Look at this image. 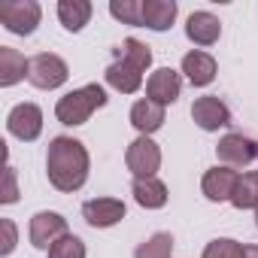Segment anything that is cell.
Segmentation results:
<instances>
[{"label": "cell", "instance_id": "6da1fadb", "mask_svg": "<svg viewBox=\"0 0 258 258\" xmlns=\"http://www.w3.org/2000/svg\"><path fill=\"white\" fill-rule=\"evenodd\" d=\"M88 167H91V158H88V149L82 140H76V137H52L49 140L46 176H49L52 188H58L64 195L79 191L88 179Z\"/></svg>", "mask_w": 258, "mask_h": 258}, {"label": "cell", "instance_id": "7a4b0ae2", "mask_svg": "<svg viewBox=\"0 0 258 258\" xmlns=\"http://www.w3.org/2000/svg\"><path fill=\"white\" fill-rule=\"evenodd\" d=\"M152 64V49L146 43H140L137 37H127L118 52H115V61L106 67V85L121 91V94H134L140 91L143 85V73L149 70Z\"/></svg>", "mask_w": 258, "mask_h": 258}, {"label": "cell", "instance_id": "3957f363", "mask_svg": "<svg viewBox=\"0 0 258 258\" xmlns=\"http://www.w3.org/2000/svg\"><path fill=\"white\" fill-rule=\"evenodd\" d=\"M106 100H109V97H106L103 85L88 82V85L73 88V91H67L64 97H58V103H55V118H58L61 124H67V127L85 124V121L94 115V109L106 106Z\"/></svg>", "mask_w": 258, "mask_h": 258}, {"label": "cell", "instance_id": "277c9868", "mask_svg": "<svg viewBox=\"0 0 258 258\" xmlns=\"http://www.w3.org/2000/svg\"><path fill=\"white\" fill-rule=\"evenodd\" d=\"M70 79V67L61 55L55 52H40L28 58V82L40 91H55Z\"/></svg>", "mask_w": 258, "mask_h": 258}, {"label": "cell", "instance_id": "5b68a950", "mask_svg": "<svg viewBox=\"0 0 258 258\" xmlns=\"http://www.w3.org/2000/svg\"><path fill=\"white\" fill-rule=\"evenodd\" d=\"M40 19H43V10L37 0H7L0 7V25L16 37H31L40 28Z\"/></svg>", "mask_w": 258, "mask_h": 258}, {"label": "cell", "instance_id": "8992f818", "mask_svg": "<svg viewBox=\"0 0 258 258\" xmlns=\"http://www.w3.org/2000/svg\"><path fill=\"white\" fill-rule=\"evenodd\" d=\"M67 219L61 213H52V210H40L34 213L31 219V228H28V237H31V246L34 249H52L61 237H67Z\"/></svg>", "mask_w": 258, "mask_h": 258}, {"label": "cell", "instance_id": "52a82bcc", "mask_svg": "<svg viewBox=\"0 0 258 258\" xmlns=\"http://www.w3.org/2000/svg\"><path fill=\"white\" fill-rule=\"evenodd\" d=\"M124 164L127 170L134 173V179H146V176H155L158 167H161V149L152 137H137L124 152Z\"/></svg>", "mask_w": 258, "mask_h": 258}, {"label": "cell", "instance_id": "ba28073f", "mask_svg": "<svg viewBox=\"0 0 258 258\" xmlns=\"http://www.w3.org/2000/svg\"><path fill=\"white\" fill-rule=\"evenodd\" d=\"M7 131L22 143H34L43 134V109L37 103H16L7 115Z\"/></svg>", "mask_w": 258, "mask_h": 258}, {"label": "cell", "instance_id": "9c48e42d", "mask_svg": "<svg viewBox=\"0 0 258 258\" xmlns=\"http://www.w3.org/2000/svg\"><path fill=\"white\" fill-rule=\"evenodd\" d=\"M216 155L225 167H246L258 158V140L246 137V134H225L216 146Z\"/></svg>", "mask_w": 258, "mask_h": 258}, {"label": "cell", "instance_id": "30bf717a", "mask_svg": "<svg viewBox=\"0 0 258 258\" xmlns=\"http://www.w3.org/2000/svg\"><path fill=\"white\" fill-rule=\"evenodd\" d=\"M191 118L201 131H219V127L231 124V109L225 106V100H219L216 94H204L191 103Z\"/></svg>", "mask_w": 258, "mask_h": 258}, {"label": "cell", "instance_id": "8fae6325", "mask_svg": "<svg viewBox=\"0 0 258 258\" xmlns=\"http://www.w3.org/2000/svg\"><path fill=\"white\" fill-rule=\"evenodd\" d=\"M237 179H240V173H237L234 167L216 164V167H210V170L204 173V179H201V191H204L207 201H213V204H225V201L234 198Z\"/></svg>", "mask_w": 258, "mask_h": 258}, {"label": "cell", "instance_id": "7c38bea8", "mask_svg": "<svg viewBox=\"0 0 258 258\" xmlns=\"http://www.w3.org/2000/svg\"><path fill=\"white\" fill-rule=\"evenodd\" d=\"M124 213H127V207L118 198H91L82 204V219L91 228H112L124 219Z\"/></svg>", "mask_w": 258, "mask_h": 258}, {"label": "cell", "instance_id": "4fadbf2b", "mask_svg": "<svg viewBox=\"0 0 258 258\" xmlns=\"http://www.w3.org/2000/svg\"><path fill=\"white\" fill-rule=\"evenodd\" d=\"M179 91H182V76H179L176 70H170V67H158V70L146 79V97L155 100V103H161V106L176 103Z\"/></svg>", "mask_w": 258, "mask_h": 258}, {"label": "cell", "instance_id": "5bb4252c", "mask_svg": "<svg viewBox=\"0 0 258 258\" xmlns=\"http://www.w3.org/2000/svg\"><path fill=\"white\" fill-rule=\"evenodd\" d=\"M185 37L195 46H213L222 37V22L213 13H204V10L201 13H191L188 22H185Z\"/></svg>", "mask_w": 258, "mask_h": 258}, {"label": "cell", "instance_id": "9a60e30c", "mask_svg": "<svg viewBox=\"0 0 258 258\" xmlns=\"http://www.w3.org/2000/svg\"><path fill=\"white\" fill-rule=\"evenodd\" d=\"M182 73L185 79L195 85V88H204L216 79V58L210 52H201V49H191L185 58H182Z\"/></svg>", "mask_w": 258, "mask_h": 258}, {"label": "cell", "instance_id": "2e32d148", "mask_svg": "<svg viewBox=\"0 0 258 258\" xmlns=\"http://www.w3.org/2000/svg\"><path fill=\"white\" fill-rule=\"evenodd\" d=\"M164 118H167L164 106H161V103H155V100H149V97H143V100H137V103L131 106V124L140 131V137L155 134L158 127L164 124Z\"/></svg>", "mask_w": 258, "mask_h": 258}, {"label": "cell", "instance_id": "e0dca14e", "mask_svg": "<svg viewBox=\"0 0 258 258\" xmlns=\"http://www.w3.org/2000/svg\"><path fill=\"white\" fill-rule=\"evenodd\" d=\"M131 195H134V201L143 207V210H161L164 204H167V185L158 179V176H146V179H134V185H131Z\"/></svg>", "mask_w": 258, "mask_h": 258}, {"label": "cell", "instance_id": "ac0fdd59", "mask_svg": "<svg viewBox=\"0 0 258 258\" xmlns=\"http://www.w3.org/2000/svg\"><path fill=\"white\" fill-rule=\"evenodd\" d=\"M179 7L173 0H143V28L149 31H167L176 22Z\"/></svg>", "mask_w": 258, "mask_h": 258}, {"label": "cell", "instance_id": "d6986e66", "mask_svg": "<svg viewBox=\"0 0 258 258\" xmlns=\"http://www.w3.org/2000/svg\"><path fill=\"white\" fill-rule=\"evenodd\" d=\"M25 76H28V58L13 46H0V85L13 88Z\"/></svg>", "mask_w": 258, "mask_h": 258}, {"label": "cell", "instance_id": "ffe728a7", "mask_svg": "<svg viewBox=\"0 0 258 258\" xmlns=\"http://www.w3.org/2000/svg\"><path fill=\"white\" fill-rule=\"evenodd\" d=\"M91 13H94V7L88 4V0H61V4H58V19H61V25H64L67 31H73V34L88 25Z\"/></svg>", "mask_w": 258, "mask_h": 258}, {"label": "cell", "instance_id": "44dd1931", "mask_svg": "<svg viewBox=\"0 0 258 258\" xmlns=\"http://www.w3.org/2000/svg\"><path fill=\"white\" fill-rule=\"evenodd\" d=\"M231 204H234L237 210H255V207H258V170L240 173Z\"/></svg>", "mask_w": 258, "mask_h": 258}, {"label": "cell", "instance_id": "7402d4cb", "mask_svg": "<svg viewBox=\"0 0 258 258\" xmlns=\"http://www.w3.org/2000/svg\"><path fill=\"white\" fill-rule=\"evenodd\" d=\"M134 258H173V237L167 231H155L134 249Z\"/></svg>", "mask_w": 258, "mask_h": 258}, {"label": "cell", "instance_id": "603a6c76", "mask_svg": "<svg viewBox=\"0 0 258 258\" xmlns=\"http://www.w3.org/2000/svg\"><path fill=\"white\" fill-rule=\"evenodd\" d=\"M109 16L121 25H137L143 28V0H112Z\"/></svg>", "mask_w": 258, "mask_h": 258}, {"label": "cell", "instance_id": "cb8c5ba5", "mask_svg": "<svg viewBox=\"0 0 258 258\" xmlns=\"http://www.w3.org/2000/svg\"><path fill=\"white\" fill-rule=\"evenodd\" d=\"M201 258H243V243H237L231 237H216L207 243Z\"/></svg>", "mask_w": 258, "mask_h": 258}, {"label": "cell", "instance_id": "d4e9b609", "mask_svg": "<svg viewBox=\"0 0 258 258\" xmlns=\"http://www.w3.org/2000/svg\"><path fill=\"white\" fill-rule=\"evenodd\" d=\"M49 258H85V243H82V237H76V234L61 237V240L49 249Z\"/></svg>", "mask_w": 258, "mask_h": 258}, {"label": "cell", "instance_id": "484cf974", "mask_svg": "<svg viewBox=\"0 0 258 258\" xmlns=\"http://www.w3.org/2000/svg\"><path fill=\"white\" fill-rule=\"evenodd\" d=\"M0 228H4V246H0V255L7 258V255H13L19 234H16V222L13 219H0Z\"/></svg>", "mask_w": 258, "mask_h": 258}, {"label": "cell", "instance_id": "4316f807", "mask_svg": "<svg viewBox=\"0 0 258 258\" xmlns=\"http://www.w3.org/2000/svg\"><path fill=\"white\" fill-rule=\"evenodd\" d=\"M7 185H4V195H0V201H4V204H16L19 201V188H16V167H10L7 164Z\"/></svg>", "mask_w": 258, "mask_h": 258}, {"label": "cell", "instance_id": "83f0119b", "mask_svg": "<svg viewBox=\"0 0 258 258\" xmlns=\"http://www.w3.org/2000/svg\"><path fill=\"white\" fill-rule=\"evenodd\" d=\"M243 258H258V243H246L243 246Z\"/></svg>", "mask_w": 258, "mask_h": 258}, {"label": "cell", "instance_id": "f1b7e54d", "mask_svg": "<svg viewBox=\"0 0 258 258\" xmlns=\"http://www.w3.org/2000/svg\"><path fill=\"white\" fill-rule=\"evenodd\" d=\"M255 225H258V207H255Z\"/></svg>", "mask_w": 258, "mask_h": 258}]
</instances>
